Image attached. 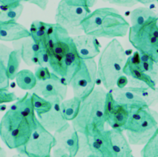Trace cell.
<instances>
[{
  "mask_svg": "<svg viewBox=\"0 0 158 157\" xmlns=\"http://www.w3.org/2000/svg\"><path fill=\"white\" fill-rule=\"evenodd\" d=\"M41 48L49 54L51 71L65 79L70 85L81 62L72 36L64 28L56 23L53 33L48 37Z\"/></svg>",
  "mask_w": 158,
  "mask_h": 157,
  "instance_id": "obj_1",
  "label": "cell"
},
{
  "mask_svg": "<svg viewBox=\"0 0 158 157\" xmlns=\"http://www.w3.org/2000/svg\"><path fill=\"white\" fill-rule=\"evenodd\" d=\"M130 23L113 7H101L91 12L81 22L85 34L96 38H115L127 35Z\"/></svg>",
  "mask_w": 158,
  "mask_h": 157,
  "instance_id": "obj_2",
  "label": "cell"
},
{
  "mask_svg": "<svg viewBox=\"0 0 158 157\" xmlns=\"http://www.w3.org/2000/svg\"><path fill=\"white\" fill-rule=\"evenodd\" d=\"M107 91L101 87L95 88L93 93L81 101L77 117L72 121V126L81 134H89L96 130H104V109Z\"/></svg>",
  "mask_w": 158,
  "mask_h": 157,
  "instance_id": "obj_3",
  "label": "cell"
},
{
  "mask_svg": "<svg viewBox=\"0 0 158 157\" xmlns=\"http://www.w3.org/2000/svg\"><path fill=\"white\" fill-rule=\"evenodd\" d=\"M127 60L124 48L117 39H112L103 48L97 64L98 78L106 90L116 87L117 79L123 75Z\"/></svg>",
  "mask_w": 158,
  "mask_h": 157,
  "instance_id": "obj_4",
  "label": "cell"
},
{
  "mask_svg": "<svg viewBox=\"0 0 158 157\" xmlns=\"http://www.w3.org/2000/svg\"><path fill=\"white\" fill-rule=\"evenodd\" d=\"M38 119L33 121L17 111L9 109L1 118L0 137L10 149H18L30 138Z\"/></svg>",
  "mask_w": 158,
  "mask_h": 157,
  "instance_id": "obj_5",
  "label": "cell"
},
{
  "mask_svg": "<svg viewBox=\"0 0 158 157\" xmlns=\"http://www.w3.org/2000/svg\"><path fill=\"white\" fill-rule=\"evenodd\" d=\"M157 117L150 108L131 109L124 127L130 144L144 145L158 129Z\"/></svg>",
  "mask_w": 158,
  "mask_h": 157,
  "instance_id": "obj_6",
  "label": "cell"
},
{
  "mask_svg": "<svg viewBox=\"0 0 158 157\" xmlns=\"http://www.w3.org/2000/svg\"><path fill=\"white\" fill-rule=\"evenodd\" d=\"M96 2L94 0H61L56 11V23L64 28L70 35H81L83 33L81 22L91 12L90 8Z\"/></svg>",
  "mask_w": 158,
  "mask_h": 157,
  "instance_id": "obj_7",
  "label": "cell"
},
{
  "mask_svg": "<svg viewBox=\"0 0 158 157\" xmlns=\"http://www.w3.org/2000/svg\"><path fill=\"white\" fill-rule=\"evenodd\" d=\"M128 40L137 51L150 56L158 62V18L151 19L142 25L131 26Z\"/></svg>",
  "mask_w": 158,
  "mask_h": 157,
  "instance_id": "obj_8",
  "label": "cell"
},
{
  "mask_svg": "<svg viewBox=\"0 0 158 157\" xmlns=\"http://www.w3.org/2000/svg\"><path fill=\"white\" fill-rule=\"evenodd\" d=\"M56 143L54 134L46 129L38 119L27 142L17 151L27 157H51Z\"/></svg>",
  "mask_w": 158,
  "mask_h": 157,
  "instance_id": "obj_9",
  "label": "cell"
},
{
  "mask_svg": "<svg viewBox=\"0 0 158 157\" xmlns=\"http://www.w3.org/2000/svg\"><path fill=\"white\" fill-rule=\"evenodd\" d=\"M97 78L98 65L94 59H81L80 68L70 84L73 96L81 101L86 99L95 89Z\"/></svg>",
  "mask_w": 158,
  "mask_h": 157,
  "instance_id": "obj_10",
  "label": "cell"
},
{
  "mask_svg": "<svg viewBox=\"0 0 158 157\" xmlns=\"http://www.w3.org/2000/svg\"><path fill=\"white\" fill-rule=\"evenodd\" d=\"M56 145L53 148V156L60 157L68 155L77 157L80 149L79 133L70 124L64 129L54 133Z\"/></svg>",
  "mask_w": 158,
  "mask_h": 157,
  "instance_id": "obj_11",
  "label": "cell"
},
{
  "mask_svg": "<svg viewBox=\"0 0 158 157\" xmlns=\"http://www.w3.org/2000/svg\"><path fill=\"white\" fill-rule=\"evenodd\" d=\"M80 135V149L77 157H106L107 138L106 131L96 130L89 134Z\"/></svg>",
  "mask_w": 158,
  "mask_h": 157,
  "instance_id": "obj_12",
  "label": "cell"
},
{
  "mask_svg": "<svg viewBox=\"0 0 158 157\" xmlns=\"http://www.w3.org/2000/svg\"><path fill=\"white\" fill-rule=\"evenodd\" d=\"M123 74L128 78V87L152 88L156 87L157 83L143 71L140 54L137 51L127 57L123 68Z\"/></svg>",
  "mask_w": 158,
  "mask_h": 157,
  "instance_id": "obj_13",
  "label": "cell"
},
{
  "mask_svg": "<svg viewBox=\"0 0 158 157\" xmlns=\"http://www.w3.org/2000/svg\"><path fill=\"white\" fill-rule=\"evenodd\" d=\"M130 113V109L127 106L115 100L112 91L107 92L104 118L106 122L111 129L123 132Z\"/></svg>",
  "mask_w": 158,
  "mask_h": 157,
  "instance_id": "obj_14",
  "label": "cell"
},
{
  "mask_svg": "<svg viewBox=\"0 0 158 157\" xmlns=\"http://www.w3.org/2000/svg\"><path fill=\"white\" fill-rule=\"evenodd\" d=\"M67 86L65 79L52 73L50 79L38 81L31 93H35L48 100L58 98L63 101L67 96Z\"/></svg>",
  "mask_w": 158,
  "mask_h": 157,
  "instance_id": "obj_15",
  "label": "cell"
},
{
  "mask_svg": "<svg viewBox=\"0 0 158 157\" xmlns=\"http://www.w3.org/2000/svg\"><path fill=\"white\" fill-rule=\"evenodd\" d=\"M106 131L107 138L106 157H135L123 131L112 129Z\"/></svg>",
  "mask_w": 158,
  "mask_h": 157,
  "instance_id": "obj_16",
  "label": "cell"
},
{
  "mask_svg": "<svg viewBox=\"0 0 158 157\" xmlns=\"http://www.w3.org/2000/svg\"><path fill=\"white\" fill-rule=\"evenodd\" d=\"M52 103L51 109L38 118L42 125L50 132L60 131L69 125L64 117L60 108L62 102L60 99L54 98L49 100Z\"/></svg>",
  "mask_w": 158,
  "mask_h": 157,
  "instance_id": "obj_17",
  "label": "cell"
},
{
  "mask_svg": "<svg viewBox=\"0 0 158 157\" xmlns=\"http://www.w3.org/2000/svg\"><path fill=\"white\" fill-rule=\"evenodd\" d=\"M79 56L81 59H93L101 54V47L95 36L86 34L72 36Z\"/></svg>",
  "mask_w": 158,
  "mask_h": 157,
  "instance_id": "obj_18",
  "label": "cell"
},
{
  "mask_svg": "<svg viewBox=\"0 0 158 157\" xmlns=\"http://www.w3.org/2000/svg\"><path fill=\"white\" fill-rule=\"evenodd\" d=\"M112 92L117 102L127 106L130 109L149 108L145 101L129 87L123 88L115 87L112 90Z\"/></svg>",
  "mask_w": 158,
  "mask_h": 157,
  "instance_id": "obj_19",
  "label": "cell"
},
{
  "mask_svg": "<svg viewBox=\"0 0 158 157\" xmlns=\"http://www.w3.org/2000/svg\"><path fill=\"white\" fill-rule=\"evenodd\" d=\"M31 37L30 30L17 22H0V40L17 41Z\"/></svg>",
  "mask_w": 158,
  "mask_h": 157,
  "instance_id": "obj_20",
  "label": "cell"
},
{
  "mask_svg": "<svg viewBox=\"0 0 158 157\" xmlns=\"http://www.w3.org/2000/svg\"><path fill=\"white\" fill-rule=\"evenodd\" d=\"M14 49H19L22 59L28 66H33L32 59L42 49L39 43H35L31 37L12 42Z\"/></svg>",
  "mask_w": 158,
  "mask_h": 157,
  "instance_id": "obj_21",
  "label": "cell"
},
{
  "mask_svg": "<svg viewBox=\"0 0 158 157\" xmlns=\"http://www.w3.org/2000/svg\"><path fill=\"white\" fill-rule=\"evenodd\" d=\"M9 109L17 111L33 121H36L38 119L35 112L32 95L29 92H27L22 98H19L15 103L10 106Z\"/></svg>",
  "mask_w": 158,
  "mask_h": 157,
  "instance_id": "obj_22",
  "label": "cell"
},
{
  "mask_svg": "<svg viewBox=\"0 0 158 157\" xmlns=\"http://www.w3.org/2000/svg\"><path fill=\"white\" fill-rule=\"evenodd\" d=\"M156 18H158V14L146 7H137L130 14L131 26L142 25L148 21Z\"/></svg>",
  "mask_w": 158,
  "mask_h": 157,
  "instance_id": "obj_23",
  "label": "cell"
},
{
  "mask_svg": "<svg viewBox=\"0 0 158 157\" xmlns=\"http://www.w3.org/2000/svg\"><path fill=\"white\" fill-rule=\"evenodd\" d=\"M81 100L73 96L69 100H64L60 104L62 112L67 121H72L78 116L81 104Z\"/></svg>",
  "mask_w": 158,
  "mask_h": 157,
  "instance_id": "obj_24",
  "label": "cell"
},
{
  "mask_svg": "<svg viewBox=\"0 0 158 157\" xmlns=\"http://www.w3.org/2000/svg\"><path fill=\"white\" fill-rule=\"evenodd\" d=\"M15 79L17 86L24 90H32L38 82L35 73L28 69L20 70Z\"/></svg>",
  "mask_w": 158,
  "mask_h": 157,
  "instance_id": "obj_25",
  "label": "cell"
},
{
  "mask_svg": "<svg viewBox=\"0 0 158 157\" xmlns=\"http://www.w3.org/2000/svg\"><path fill=\"white\" fill-rule=\"evenodd\" d=\"M141 66L143 71L149 76L156 83L158 82V62H156L150 56L140 53Z\"/></svg>",
  "mask_w": 158,
  "mask_h": 157,
  "instance_id": "obj_26",
  "label": "cell"
},
{
  "mask_svg": "<svg viewBox=\"0 0 158 157\" xmlns=\"http://www.w3.org/2000/svg\"><path fill=\"white\" fill-rule=\"evenodd\" d=\"M133 91L138 94L150 108L158 102V88H144L129 87Z\"/></svg>",
  "mask_w": 158,
  "mask_h": 157,
  "instance_id": "obj_27",
  "label": "cell"
},
{
  "mask_svg": "<svg viewBox=\"0 0 158 157\" xmlns=\"http://www.w3.org/2000/svg\"><path fill=\"white\" fill-rule=\"evenodd\" d=\"M22 60L20 50L14 49L10 54L6 66L7 74L10 80L15 78L17 73L19 72V69Z\"/></svg>",
  "mask_w": 158,
  "mask_h": 157,
  "instance_id": "obj_28",
  "label": "cell"
},
{
  "mask_svg": "<svg viewBox=\"0 0 158 157\" xmlns=\"http://www.w3.org/2000/svg\"><path fill=\"white\" fill-rule=\"evenodd\" d=\"M31 95L34 109L38 118L51 109L52 103L51 101L46 100L35 93H31Z\"/></svg>",
  "mask_w": 158,
  "mask_h": 157,
  "instance_id": "obj_29",
  "label": "cell"
},
{
  "mask_svg": "<svg viewBox=\"0 0 158 157\" xmlns=\"http://www.w3.org/2000/svg\"><path fill=\"white\" fill-rule=\"evenodd\" d=\"M141 157H158V129L141 150Z\"/></svg>",
  "mask_w": 158,
  "mask_h": 157,
  "instance_id": "obj_30",
  "label": "cell"
},
{
  "mask_svg": "<svg viewBox=\"0 0 158 157\" xmlns=\"http://www.w3.org/2000/svg\"><path fill=\"white\" fill-rule=\"evenodd\" d=\"M23 10V4L6 12H0V22H17Z\"/></svg>",
  "mask_w": 158,
  "mask_h": 157,
  "instance_id": "obj_31",
  "label": "cell"
},
{
  "mask_svg": "<svg viewBox=\"0 0 158 157\" xmlns=\"http://www.w3.org/2000/svg\"><path fill=\"white\" fill-rule=\"evenodd\" d=\"M48 67L38 66L35 68V75L38 81H45L52 77V72Z\"/></svg>",
  "mask_w": 158,
  "mask_h": 157,
  "instance_id": "obj_32",
  "label": "cell"
},
{
  "mask_svg": "<svg viewBox=\"0 0 158 157\" xmlns=\"http://www.w3.org/2000/svg\"><path fill=\"white\" fill-rule=\"evenodd\" d=\"M21 4L19 0H0V12H6L19 7Z\"/></svg>",
  "mask_w": 158,
  "mask_h": 157,
  "instance_id": "obj_33",
  "label": "cell"
},
{
  "mask_svg": "<svg viewBox=\"0 0 158 157\" xmlns=\"http://www.w3.org/2000/svg\"><path fill=\"white\" fill-rule=\"evenodd\" d=\"M9 80L6 72V66L0 63V90H9Z\"/></svg>",
  "mask_w": 158,
  "mask_h": 157,
  "instance_id": "obj_34",
  "label": "cell"
},
{
  "mask_svg": "<svg viewBox=\"0 0 158 157\" xmlns=\"http://www.w3.org/2000/svg\"><path fill=\"white\" fill-rule=\"evenodd\" d=\"M19 99L14 92H10L8 90H0V104L11 103Z\"/></svg>",
  "mask_w": 158,
  "mask_h": 157,
  "instance_id": "obj_35",
  "label": "cell"
},
{
  "mask_svg": "<svg viewBox=\"0 0 158 157\" xmlns=\"http://www.w3.org/2000/svg\"><path fill=\"white\" fill-rule=\"evenodd\" d=\"M13 50L3 43H0V63L6 66L10 54Z\"/></svg>",
  "mask_w": 158,
  "mask_h": 157,
  "instance_id": "obj_36",
  "label": "cell"
},
{
  "mask_svg": "<svg viewBox=\"0 0 158 157\" xmlns=\"http://www.w3.org/2000/svg\"><path fill=\"white\" fill-rule=\"evenodd\" d=\"M37 57L38 59V66L49 67V56L46 49H41L37 54Z\"/></svg>",
  "mask_w": 158,
  "mask_h": 157,
  "instance_id": "obj_37",
  "label": "cell"
},
{
  "mask_svg": "<svg viewBox=\"0 0 158 157\" xmlns=\"http://www.w3.org/2000/svg\"><path fill=\"white\" fill-rule=\"evenodd\" d=\"M109 2L118 6L125 7H131L138 2L137 0H112Z\"/></svg>",
  "mask_w": 158,
  "mask_h": 157,
  "instance_id": "obj_38",
  "label": "cell"
},
{
  "mask_svg": "<svg viewBox=\"0 0 158 157\" xmlns=\"http://www.w3.org/2000/svg\"><path fill=\"white\" fill-rule=\"evenodd\" d=\"M23 1L28 2L29 3L35 4L43 11H44L46 9L48 2V1L46 0H28V1Z\"/></svg>",
  "mask_w": 158,
  "mask_h": 157,
  "instance_id": "obj_39",
  "label": "cell"
},
{
  "mask_svg": "<svg viewBox=\"0 0 158 157\" xmlns=\"http://www.w3.org/2000/svg\"><path fill=\"white\" fill-rule=\"evenodd\" d=\"M128 84V78L125 75H121L117 80L116 87L119 88H123L127 87V85Z\"/></svg>",
  "mask_w": 158,
  "mask_h": 157,
  "instance_id": "obj_40",
  "label": "cell"
},
{
  "mask_svg": "<svg viewBox=\"0 0 158 157\" xmlns=\"http://www.w3.org/2000/svg\"><path fill=\"white\" fill-rule=\"evenodd\" d=\"M33 22L35 24V25L36 26L38 30L44 31V32H47V30L51 24V23H46V22H44L39 21V20H35V21H33Z\"/></svg>",
  "mask_w": 158,
  "mask_h": 157,
  "instance_id": "obj_41",
  "label": "cell"
},
{
  "mask_svg": "<svg viewBox=\"0 0 158 157\" xmlns=\"http://www.w3.org/2000/svg\"><path fill=\"white\" fill-rule=\"evenodd\" d=\"M138 2H140V3H142L143 5L144 6H148L149 5V4L153 2H155L156 1H153V0H137Z\"/></svg>",
  "mask_w": 158,
  "mask_h": 157,
  "instance_id": "obj_42",
  "label": "cell"
},
{
  "mask_svg": "<svg viewBox=\"0 0 158 157\" xmlns=\"http://www.w3.org/2000/svg\"><path fill=\"white\" fill-rule=\"evenodd\" d=\"M12 157H27V156H24V155H21V154H17V155H14ZM51 157H52V156H51Z\"/></svg>",
  "mask_w": 158,
  "mask_h": 157,
  "instance_id": "obj_43",
  "label": "cell"
},
{
  "mask_svg": "<svg viewBox=\"0 0 158 157\" xmlns=\"http://www.w3.org/2000/svg\"><path fill=\"white\" fill-rule=\"evenodd\" d=\"M60 157H70V156H69V155H62Z\"/></svg>",
  "mask_w": 158,
  "mask_h": 157,
  "instance_id": "obj_44",
  "label": "cell"
},
{
  "mask_svg": "<svg viewBox=\"0 0 158 157\" xmlns=\"http://www.w3.org/2000/svg\"><path fill=\"white\" fill-rule=\"evenodd\" d=\"M88 157H96V156H94V155H89V156H88Z\"/></svg>",
  "mask_w": 158,
  "mask_h": 157,
  "instance_id": "obj_45",
  "label": "cell"
},
{
  "mask_svg": "<svg viewBox=\"0 0 158 157\" xmlns=\"http://www.w3.org/2000/svg\"><path fill=\"white\" fill-rule=\"evenodd\" d=\"M157 1V2H158V1Z\"/></svg>",
  "mask_w": 158,
  "mask_h": 157,
  "instance_id": "obj_46",
  "label": "cell"
}]
</instances>
